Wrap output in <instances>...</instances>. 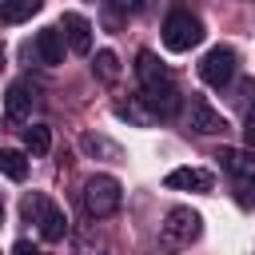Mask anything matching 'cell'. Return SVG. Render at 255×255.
Wrapping results in <instances>:
<instances>
[{
    "mask_svg": "<svg viewBox=\"0 0 255 255\" xmlns=\"http://www.w3.org/2000/svg\"><path fill=\"white\" fill-rule=\"evenodd\" d=\"M135 76H139V88H143V104H147V112L151 116H175V108H179V92H175V80H171V72L159 64V56L155 52H139L135 56Z\"/></svg>",
    "mask_w": 255,
    "mask_h": 255,
    "instance_id": "cell-1",
    "label": "cell"
},
{
    "mask_svg": "<svg viewBox=\"0 0 255 255\" xmlns=\"http://www.w3.org/2000/svg\"><path fill=\"white\" fill-rule=\"evenodd\" d=\"M199 231H203L199 211H191V207H171V211L163 215L159 243H163L167 251H183V247H191V243L199 239Z\"/></svg>",
    "mask_w": 255,
    "mask_h": 255,
    "instance_id": "cell-2",
    "label": "cell"
},
{
    "mask_svg": "<svg viewBox=\"0 0 255 255\" xmlns=\"http://www.w3.org/2000/svg\"><path fill=\"white\" fill-rule=\"evenodd\" d=\"M24 219H28V223H36V227H40V235H44L48 243H60V239L68 235V219H64V211H60L48 195H40V191L24 195Z\"/></svg>",
    "mask_w": 255,
    "mask_h": 255,
    "instance_id": "cell-3",
    "label": "cell"
},
{
    "mask_svg": "<svg viewBox=\"0 0 255 255\" xmlns=\"http://www.w3.org/2000/svg\"><path fill=\"white\" fill-rule=\"evenodd\" d=\"M80 199H84V211H88V215L104 219V215L120 211L124 191H120V179H116V175H88V179H84Z\"/></svg>",
    "mask_w": 255,
    "mask_h": 255,
    "instance_id": "cell-4",
    "label": "cell"
},
{
    "mask_svg": "<svg viewBox=\"0 0 255 255\" xmlns=\"http://www.w3.org/2000/svg\"><path fill=\"white\" fill-rule=\"evenodd\" d=\"M199 40H203L199 16H191V12H171V16L163 20V44H167L171 52H191Z\"/></svg>",
    "mask_w": 255,
    "mask_h": 255,
    "instance_id": "cell-5",
    "label": "cell"
},
{
    "mask_svg": "<svg viewBox=\"0 0 255 255\" xmlns=\"http://www.w3.org/2000/svg\"><path fill=\"white\" fill-rule=\"evenodd\" d=\"M231 76H235V52L223 48V44H215V48L199 60V80L211 84V88H223Z\"/></svg>",
    "mask_w": 255,
    "mask_h": 255,
    "instance_id": "cell-6",
    "label": "cell"
},
{
    "mask_svg": "<svg viewBox=\"0 0 255 255\" xmlns=\"http://www.w3.org/2000/svg\"><path fill=\"white\" fill-rule=\"evenodd\" d=\"M60 32H64V40H68V48H72L76 56H88V52H92V24H88L80 12H64Z\"/></svg>",
    "mask_w": 255,
    "mask_h": 255,
    "instance_id": "cell-7",
    "label": "cell"
},
{
    "mask_svg": "<svg viewBox=\"0 0 255 255\" xmlns=\"http://www.w3.org/2000/svg\"><path fill=\"white\" fill-rule=\"evenodd\" d=\"M32 52H36V60L48 64V68L64 64V32H60V28H44V32H36Z\"/></svg>",
    "mask_w": 255,
    "mask_h": 255,
    "instance_id": "cell-8",
    "label": "cell"
},
{
    "mask_svg": "<svg viewBox=\"0 0 255 255\" xmlns=\"http://www.w3.org/2000/svg\"><path fill=\"white\" fill-rule=\"evenodd\" d=\"M32 100H36V88H32L28 80H16V84L8 88V100H4V116H8L12 124L28 120V112H32Z\"/></svg>",
    "mask_w": 255,
    "mask_h": 255,
    "instance_id": "cell-9",
    "label": "cell"
},
{
    "mask_svg": "<svg viewBox=\"0 0 255 255\" xmlns=\"http://www.w3.org/2000/svg\"><path fill=\"white\" fill-rule=\"evenodd\" d=\"M223 128H227L223 112H215L203 96H195V100H191V131H199V135H215V131H223Z\"/></svg>",
    "mask_w": 255,
    "mask_h": 255,
    "instance_id": "cell-10",
    "label": "cell"
},
{
    "mask_svg": "<svg viewBox=\"0 0 255 255\" xmlns=\"http://www.w3.org/2000/svg\"><path fill=\"white\" fill-rule=\"evenodd\" d=\"M163 183L171 191H211V175L203 167H171L163 175Z\"/></svg>",
    "mask_w": 255,
    "mask_h": 255,
    "instance_id": "cell-11",
    "label": "cell"
},
{
    "mask_svg": "<svg viewBox=\"0 0 255 255\" xmlns=\"http://www.w3.org/2000/svg\"><path fill=\"white\" fill-rule=\"evenodd\" d=\"M215 159H219V167H223V171H231L235 179H239V175H255V155H251V151L219 147V151H215Z\"/></svg>",
    "mask_w": 255,
    "mask_h": 255,
    "instance_id": "cell-12",
    "label": "cell"
},
{
    "mask_svg": "<svg viewBox=\"0 0 255 255\" xmlns=\"http://www.w3.org/2000/svg\"><path fill=\"white\" fill-rule=\"evenodd\" d=\"M44 8V0H0V20L4 24H24Z\"/></svg>",
    "mask_w": 255,
    "mask_h": 255,
    "instance_id": "cell-13",
    "label": "cell"
},
{
    "mask_svg": "<svg viewBox=\"0 0 255 255\" xmlns=\"http://www.w3.org/2000/svg\"><path fill=\"white\" fill-rule=\"evenodd\" d=\"M0 171H4L12 183H24V175H28V159H24V151H0Z\"/></svg>",
    "mask_w": 255,
    "mask_h": 255,
    "instance_id": "cell-14",
    "label": "cell"
},
{
    "mask_svg": "<svg viewBox=\"0 0 255 255\" xmlns=\"http://www.w3.org/2000/svg\"><path fill=\"white\" fill-rule=\"evenodd\" d=\"M24 147H28V151H36V155H44V151L52 147V131H48L44 124H32V128H24Z\"/></svg>",
    "mask_w": 255,
    "mask_h": 255,
    "instance_id": "cell-15",
    "label": "cell"
},
{
    "mask_svg": "<svg viewBox=\"0 0 255 255\" xmlns=\"http://www.w3.org/2000/svg\"><path fill=\"white\" fill-rule=\"evenodd\" d=\"M235 203H239L243 211L255 207V175H239V179H235Z\"/></svg>",
    "mask_w": 255,
    "mask_h": 255,
    "instance_id": "cell-16",
    "label": "cell"
},
{
    "mask_svg": "<svg viewBox=\"0 0 255 255\" xmlns=\"http://www.w3.org/2000/svg\"><path fill=\"white\" fill-rule=\"evenodd\" d=\"M96 72H100L104 80H116V76H120V60H116V52H108V48L96 52Z\"/></svg>",
    "mask_w": 255,
    "mask_h": 255,
    "instance_id": "cell-17",
    "label": "cell"
},
{
    "mask_svg": "<svg viewBox=\"0 0 255 255\" xmlns=\"http://www.w3.org/2000/svg\"><path fill=\"white\" fill-rule=\"evenodd\" d=\"M80 143H84V151H92V155H96V151H108V155H120V147H116V143H108V139H100V135H84Z\"/></svg>",
    "mask_w": 255,
    "mask_h": 255,
    "instance_id": "cell-18",
    "label": "cell"
},
{
    "mask_svg": "<svg viewBox=\"0 0 255 255\" xmlns=\"http://www.w3.org/2000/svg\"><path fill=\"white\" fill-rule=\"evenodd\" d=\"M12 255H40V251H36V247H32V243H28V239H20V243H16V247H12Z\"/></svg>",
    "mask_w": 255,
    "mask_h": 255,
    "instance_id": "cell-19",
    "label": "cell"
},
{
    "mask_svg": "<svg viewBox=\"0 0 255 255\" xmlns=\"http://www.w3.org/2000/svg\"><path fill=\"white\" fill-rule=\"evenodd\" d=\"M116 4H120L124 12H139V8H143V0H116Z\"/></svg>",
    "mask_w": 255,
    "mask_h": 255,
    "instance_id": "cell-20",
    "label": "cell"
},
{
    "mask_svg": "<svg viewBox=\"0 0 255 255\" xmlns=\"http://www.w3.org/2000/svg\"><path fill=\"white\" fill-rule=\"evenodd\" d=\"M247 143H255V116H247Z\"/></svg>",
    "mask_w": 255,
    "mask_h": 255,
    "instance_id": "cell-21",
    "label": "cell"
},
{
    "mask_svg": "<svg viewBox=\"0 0 255 255\" xmlns=\"http://www.w3.org/2000/svg\"><path fill=\"white\" fill-rule=\"evenodd\" d=\"M0 68H4V44H0Z\"/></svg>",
    "mask_w": 255,
    "mask_h": 255,
    "instance_id": "cell-22",
    "label": "cell"
},
{
    "mask_svg": "<svg viewBox=\"0 0 255 255\" xmlns=\"http://www.w3.org/2000/svg\"><path fill=\"white\" fill-rule=\"evenodd\" d=\"M0 219H4V199H0Z\"/></svg>",
    "mask_w": 255,
    "mask_h": 255,
    "instance_id": "cell-23",
    "label": "cell"
},
{
    "mask_svg": "<svg viewBox=\"0 0 255 255\" xmlns=\"http://www.w3.org/2000/svg\"><path fill=\"white\" fill-rule=\"evenodd\" d=\"M251 116H255V104H251Z\"/></svg>",
    "mask_w": 255,
    "mask_h": 255,
    "instance_id": "cell-24",
    "label": "cell"
}]
</instances>
